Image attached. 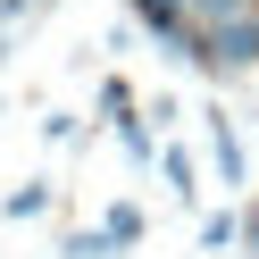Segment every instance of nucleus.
<instances>
[{
    "instance_id": "obj_12",
    "label": "nucleus",
    "mask_w": 259,
    "mask_h": 259,
    "mask_svg": "<svg viewBox=\"0 0 259 259\" xmlns=\"http://www.w3.org/2000/svg\"><path fill=\"white\" fill-rule=\"evenodd\" d=\"M242 234H251V251H259V201H251V218H242Z\"/></svg>"
},
{
    "instance_id": "obj_2",
    "label": "nucleus",
    "mask_w": 259,
    "mask_h": 259,
    "mask_svg": "<svg viewBox=\"0 0 259 259\" xmlns=\"http://www.w3.org/2000/svg\"><path fill=\"white\" fill-rule=\"evenodd\" d=\"M201 125H209V167H218V184H242V134H234V117H226V109H201Z\"/></svg>"
},
{
    "instance_id": "obj_4",
    "label": "nucleus",
    "mask_w": 259,
    "mask_h": 259,
    "mask_svg": "<svg viewBox=\"0 0 259 259\" xmlns=\"http://www.w3.org/2000/svg\"><path fill=\"white\" fill-rule=\"evenodd\" d=\"M59 259H117V242L101 226H75V234H59Z\"/></svg>"
},
{
    "instance_id": "obj_1",
    "label": "nucleus",
    "mask_w": 259,
    "mask_h": 259,
    "mask_svg": "<svg viewBox=\"0 0 259 259\" xmlns=\"http://www.w3.org/2000/svg\"><path fill=\"white\" fill-rule=\"evenodd\" d=\"M209 75H242V67H259V9L251 17H234V25H209V59H201Z\"/></svg>"
},
{
    "instance_id": "obj_5",
    "label": "nucleus",
    "mask_w": 259,
    "mask_h": 259,
    "mask_svg": "<svg viewBox=\"0 0 259 259\" xmlns=\"http://www.w3.org/2000/svg\"><path fill=\"white\" fill-rule=\"evenodd\" d=\"M101 234L117 242V251H134V242H142V209H134V201H117V209L101 218Z\"/></svg>"
},
{
    "instance_id": "obj_7",
    "label": "nucleus",
    "mask_w": 259,
    "mask_h": 259,
    "mask_svg": "<svg viewBox=\"0 0 259 259\" xmlns=\"http://www.w3.org/2000/svg\"><path fill=\"white\" fill-rule=\"evenodd\" d=\"M101 117H109V125H134V92H125V75L101 84Z\"/></svg>"
},
{
    "instance_id": "obj_11",
    "label": "nucleus",
    "mask_w": 259,
    "mask_h": 259,
    "mask_svg": "<svg viewBox=\"0 0 259 259\" xmlns=\"http://www.w3.org/2000/svg\"><path fill=\"white\" fill-rule=\"evenodd\" d=\"M25 9H42V0H0V25H17Z\"/></svg>"
},
{
    "instance_id": "obj_6",
    "label": "nucleus",
    "mask_w": 259,
    "mask_h": 259,
    "mask_svg": "<svg viewBox=\"0 0 259 259\" xmlns=\"http://www.w3.org/2000/svg\"><path fill=\"white\" fill-rule=\"evenodd\" d=\"M184 9H192V25H201V34H209V25H234V17H251V0H184Z\"/></svg>"
},
{
    "instance_id": "obj_9",
    "label": "nucleus",
    "mask_w": 259,
    "mask_h": 259,
    "mask_svg": "<svg viewBox=\"0 0 259 259\" xmlns=\"http://www.w3.org/2000/svg\"><path fill=\"white\" fill-rule=\"evenodd\" d=\"M234 234H242V218H234V209H209V218H201V242H209V251H226Z\"/></svg>"
},
{
    "instance_id": "obj_10",
    "label": "nucleus",
    "mask_w": 259,
    "mask_h": 259,
    "mask_svg": "<svg viewBox=\"0 0 259 259\" xmlns=\"http://www.w3.org/2000/svg\"><path fill=\"white\" fill-rule=\"evenodd\" d=\"M117 134H125V159H159V142H151V125H142V117L117 125Z\"/></svg>"
},
{
    "instance_id": "obj_3",
    "label": "nucleus",
    "mask_w": 259,
    "mask_h": 259,
    "mask_svg": "<svg viewBox=\"0 0 259 259\" xmlns=\"http://www.w3.org/2000/svg\"><path fill=\"white\" fill-rule=\"evenodd\" d=\"M159 167H167V192H176V201H192V192H201V167H192L184 142H167V151H159Z\"/></svg>"
},
{
    "instance_id": "obj_8",
    "label": "nucleus",
    "mask_w": 259,
    "mask_h": 259,
    "mask_svg": "<svg viewBox=\"0 0 259 259\" xmlns=\"http://www.w3.org/2000/svg\"><path fill=\"white\" fill-rule=\"evenodd\" d=\"M0 209H9V218H42V209H51V184H17Z\"/></svg>"
}]
</instances>
